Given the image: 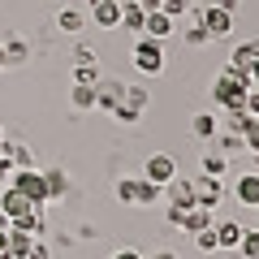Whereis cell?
Returning <instances> with one entry per match:
<instances>
[{
    "instance_id": "f35d334b",
    "label": "cell",
    "mask_w": 259,
    "mask_h": 259,
    "mask_svg": "<svg viewBox=\"0 0 259 259\" xmlns=\"http://www.w3.org/2000/svg\"><path fill=\"white\" fill-rule=\"evenodd\" d=\"M250 87H259V61L250 65Z\"/></svg>"
},
{
    "instance_id": "ee69618b",
    "label": "cell",
    "mask_w": 259,
    "mask_h": 259,
    "mask_svg": "<svg viewBox=\"0 0 259 259\" xmlns=\"http://www.w3.org/2000/svg\"><path fill=\"white\" fill-rule=\"evenodd\" d=\"M0 259H9V255H0Z\"/></svg>"
},
{
    "instance_id": "d4e9b609",
    "label": "cell",
    "mask_w": 259,
    "mask_h": 259,
    "mask_svg": "<svg viewBox=\"0 0 259 259\" xmlns=\"http://www.w3.org/2000/svg\"><path fill=\"white\" fill-rule=\"evenodd\" d=\"M74 82H82V87H95L100 82V65H74Z\"/></svg>"
},
{
    "instance_id": "e0dca14e",
    "label": "cell",
    "mask_w": 259,
    "mask_h": 259,
    "mask_svg": "<svg viewBox=\"0 0 259 259\" xmlns=\"http://www.w3.org/2000/svg\"><path fill=\"white\" fill-rule=\"evenodd\" d=\"M56 26H61L65 35H78V30L87 26V13H82V9H74V5H65V9L56 13Z\"/></svg>"
},
{
    "instance_id": "9a60e30c",
    "label": "cell",
    "mask_w": 259,
    "mask_h": 259,
    "mask_svg": "<svg viewBox=\"0 0 259 259\" xmlns=\"http://www.w3.org/2000/svg\"><path fill=\"white\" fill-rule=\"evenodd\" d=\"M143 22H147V9H143L139 0H121V26L143 35Z\"/></svg>"
},
{
    "instance_id": "5b68a950",
    "label": "cell",
    "mask_w": 259,
    "mask_h": 259,
    "mask_svg": "<svg viewBox=\"0 0 259 259\" xmlns=\"http://www.w3.org/2000/svg\"><path fill=\"white\" fill-rule=\"evenodd\" d=\"M143 177L156 182V186L173 182V177H177V160L168 156V151H156V156H147V164H143Z\"/></svg>"
},
{
    "instance_id": "74e56055",
    "label": "cell",
    "mask_w": 259,
    "mask_h": 259,
    "mask_svg": "<svg viewBox=\"0 0 259 259\" xmlns=\"http://www.w3.org/2000/svg\"><path fill=\"white\" fill-rule=\"evenodd\" d=\"M112 259H143V255H139V250H134V246H121V250H117V255H112Z\"/></svg>"
},
{
    "instance_id": "8d00e7d4",
    "label": "cell",
    "mask_w": 259,
    "mask_h": 259,
    "mask_svg": "<svg viewBox=\"0 0 259 259\" xmlns=\"http://www.w3.org/2000/svg\"><path fill=\"white\" fill-rule=\"evenodd\" d=\"M242 48H246V56H250V61H259V35H255V39H246Z\"/></svg>"
},
{
    "instance_id": "b9f144b4",
    "label": "cell",
    "mask_w": 259,
    "mask_h": 259,
    "mask_svg": "<svg viewBox=\"0 0 259 259\" xmlns=\"http://www.w3.org/2000/svg\"><path fill=\"white\" fill-rule=\"evenodd\" d=\"M5 65H9V56H5V44H0V69H5Z\"/></svg>"
},
{
    "instance_id": "e575fe53",
    "label": "cell",
    "mask_w": 259,
    "mask_h": 259,
    "mask_svg": "<svg viewBox=\"0 0 259 259\" xmlns=\"http://www.w3.org/2000/svg\"><path fill=\"white\" fill-rule=\"evenodd\" d=\"M5 242H9V216L0 212V255H5Z\"/></svg>"
},
{
    "instance_id": "83f0119b",
    "label": "cell",
    "mask_w": 259,
    "mask_h": 259,
    "mask_svg": "<svg viewBox=\"0 0 259 259\" xmlns=\"http://www.w3.org/2000/svg\"><path fill=\"white\" fill-rule=\"evenodd\" d=\"M194 242H199V250H207V255H212V250H221V242H216V229H212V225L194 233Z\"/></svg>"
},
{
    "instance_id": "f546056e",
    "label": "cell",
    "mask_w": 259,
    "mask_h": 259,
    "mask_svg": "<svg viewBox=\"0 0 259 259\" xmlns=\"http://www.w3.org/2000/svg\"><path fill=\"white\" fill-rule=\"evenodd\" d=\"M242 139H246V151H250V156H259V117L242 130Z\"/></svg>"
},
{
    "instance_id": "9c48e42d",
    "label": "cell",
    "mask_w": 259,
    "mask_h": 259,
    "mask_svg": "<svg viewBox=\"0 0 259 259\" xmlns=\"http://www.w3.org/2000/svg\"><path fill=\"white\" fill-rule=\"evenodd\" d=\"M125 100V82H117V78H100L95 82V108H117V104Z\"/></svg>"
},
{
    "instance_id": "2e32d148",
    "label": "cell",
    "mask_w": 259,
    "mask_h": 259,
    "mask_svg": "<svg viewBox=\"0 0 259 259\" xmlns=\"http://www.w3.org/2000/svg\"><path fill=\"white\" fill-rule=\"evenodd\" d=\"M190 134H194V139H216V134H221V117H212V112H194Z\"/></svg>"
},
{
    "instance_id": "4fadbf2b",
    "label": "cell",
    "mask_w": 259,
    "mask_h": 259,
    "mask_svg": "<svg viewBox=\"0 0 259 259\" xmlns=\"http://www.w3.org/2000/svg\"><path fill=\"white\" fill-rule=\"evenodd\" d=\"M30 246H35V233L13 229V225H9V242H5V255H9V259H30Z\"/></svg>"
},
{
    "instance_id": "5bb4252c",
    "label": "cell",
    "mask_w": 259,
    "mask_h": 259,
    "mask_svg": "<svg viewBox=\"0 0 259 259\" xmlns=\"http://www.w3.org/2000/svg\"><path fill=\"white\" fill-rule=\"evenodd\" d=\"M212 229H216L221 250H238V242H242V221H212Z\"/></svg>"
},
{
    "instance_id": "d6986e66",
    "label": "cell",
    "mask_w": 259,
    "mask_h": 259,
    "mask_svg": "<svg viewBox=\"0 0 259 259\" xmlns=\"http://www.w3.org/2000/svg\"><path fill=\"white\" fill-rule=\"evenodd\" d=\"M69 104H74L78 112H91V108H95V87L74 82V91H69Z\"/></svg>"
},
{
    "instance_id": "7402d4cb",
    "label": "cell",
    "mask_w": 259,
    "mask_h": 259,
    "mask_svg": "<svg viewBox=\"0 0 259 259\" xmlns=\"http://www.w3.org/2000/svg\"><path fill=\"white\" fill-rule=\"evenodd\" d=\"M121 104H130V108H139V112H147L151 95H147V87H125V100H121Z\"/></svg>"
},
{
    "instance_id": "1f68e13d",
    "label": "cell",
    "mask_w": 259,
    "mask_h": 259,
    "mask_svg": "<svg viewBox=\"0 0 259 259\" xmlns=\"http://www.w3.org/2000/svg\"><path fill=\"white\" fill-rule=\"evenodd\" d=\"M112 117H117V121H125V125H134V121H139L143 112H139V108H130V104H117V108H112Z\"/></svg>"
},
{
    "instance_id": "f6af8a7d",
    "label": "cell",
    "mask_w": 259,
    "mask_h": 259,
    "mask_svg": "<svg viewBox=\"0 0 259 259\" xmlns=\"http://www.w3.org/2000/svg\"><path fill=\"white\" fill-rule=\"evenodd\" d=\"M255 212H259V207H255ZM255 229H259V225H255Z\"/></svg>"
},
{
    "instance_id": "484cf974",
    "label": "cell",
    "mask_w": 259,
    "mask_h": 259,
    "mask_svg": "<svg viewBox=\"0 0 259 259\" xmlns=\"http://www.w3.org/2000/svg\"><path fill=\"white\" fill-rule=\"evenodd\" d=\"M212 44V35H207L199 22H190V30H186V48H207Z\"/></svg>"
},
{
    "instance_id": "ba28073f",
    "label": "cell",
    "mask_w": 259,
    "mask_h": 259,
    "mask_svg": "<svg viewBox=\"0 0 259 259\" xmlns=\"http://www.w3.org/2000/svg\"><path fill=\"white\" fill-rule=\"evenodd\" d=\"M160 194L168 199V207H194V182H190V177H173V182H164Z\"/></svg>"
},
{
    "instance_id": "7bdbcfd3",
    "label": "cell",
    "mask_w": 259,
    "mask_h": 259,
    "mask_svg": "<svg viewBox=\"0 0 259 259\" xmlns=\"http://www.w3.org/2000/svg\"><path fill=\"white\" fill-rule=\"evenodd\" d=\"M0 143H5V130H0Z\"/></svg>"
},
{
    "instance_id": "d6a6232c",
    "label": "cell",
    "mask_w": 259,
    "mask_h": 259,
    "mask_svg": "<svg viewBox=\"0 0 259 259\" xmlns=\"http://www.w3.org/2000/svg\"><path fill=\"white\" fill-rule=\"evenodd\" d=\"M246 112H250V117H259V87H250V91H246Z\"/></svg>"
},
{
    "instance_id": "3957f363",
    "label": "cell",
    "mask_w": 259,
    "mask_h": 259,
    "mask_svg": "<svg viewBox=\"0 0 259 259\" xmlns=\"http://www.w3.org/2000/svg\"><path fill=\"white\" fill-rule=\"evenodd\" d=\"M134 69H139L143 78L164 74V48H160V39L139 35V44H134Z\"/></svg>"
},
{
    "instance_id": "8992f818",
    "label": "cell",
    "mask_w": 259,
    "mask_h": 259,
    "mask_svg": "<svg viewBox=\"0 0 259 259\" xmlns=\"http://www.w3.org/2000/svg\"><path fill=\"white\" fill-rule=\"evenodd\" d=\"M221 199H225V182L221 177H199V182H194V203L199 207H207V212H216V207H221Z\"/></svg>"
},
{
    "instance_id": "44dd1931",
    "label": "cell",
    "mask_w": 259,
    "mask_h": 259,
    "mask_svg": "<svg viewBox=\"0 0 259 259\" xmlns=\"http://www.w3.org/2000/svg\"><path fill=\"white\" fill-rule=\"evenodd\" d=\"M203 173L207 177H225L229 173V156H225V151H207L203 156Z\"/></svg>"
},
{
    "instance_id": "8fae6325",
    "label": "cell",
    "mask_w": 259,
    "mask_h": 259,
    "mask_svg": "<svg viewBox=\"0 0 259 259\" xmlns=\"http://www.w3.org/2000/svg\"><path fill=\"white\" fill-rule=\"evenodd\" d=\"M173 30H177V18H173V13H164V9H151V13H147V22H143V35L160 39V44H164Z\"/></svg>"
},
{
    "instance_id": "ac0fdd59",
    "label": "cell",
    "mask_w": 259,
    "mask_h": 259,
    "mask_svg": "<svg viewBox=\"0 0 259 259\" xmlns=\"http://www.w3.org/2000/svg\"><path fill=\"white\" fill-rule=\"evenodd\" d=\"M139 182H143V177H121V182H117V203L139 207Z\"/></svg>"
},
{
    "instance_id": "ffe728a7",
    "label": "cell",
    "mask_w": 259,
    "mask_h": 259,
    "mask_svg": "<svg viewBox=\"0 0 259 259\" xmlns=\"http://www.w3.org/2000/svg\"><path fill=\"white\" fill-rule=\"evenodd\" d=\"M48 199H65V190H69V177H65V168H48Z\"/></svg>"
},
{
    "instance_id": "277c9868",
    "label": "cell",
    "mask_w": 259,
    "mask_h": 259,
    "mask_svg": "<svg viewBox=\"0 0 259 259\" xmlns=\"http://www.w3.org/2000/svg\"><path fill=\"white\" fill-rule=\"evenodd\" d=\"M9 186H13V190H22V194H26V199H30V203H39V207L48 203V177L39 173L35 164H30V168H13Z\"/></svg>"
},
{
    "instance_id": "52a82bcc",
    "label": "cell",
    "mask_w": 259,
    "mask_h": 259,
    "mask_svg": "<svg viewBox=\"0 0 259 259\" xmlns=\"http://www.w3.org/2000/svg\"><path fill=\"white\" fill-rule=\"evenodd\" d=\"M35 207H39V203H30L26 194L13 190V186H5V190H0V212L9 216V225H13V221H22V216H30Z\"/></svg>"
},
{
    "instance_id": "f1b7e54d",
    "label": "cell",
    "mask_w": 259,
    "mask_h": 259,
    "mask_svg": "<svg viewBox=\"0 0 259 259\" xmlns=\"http://www.w3.org/2000/svg\"><path fill=\"white\" fill-rule=\"evenodd\" d=\"M199 0H160V9L164 13H173V18H182V13H190Z\"/></svg>"
},
{
    "instance_id": "6da1fadb",
    "label": "cell",
    "mask_w": 259,
    "mask_h": 259,
    "mask_svg": "<svg viewBox=\"0 0 259 259\" xmlns=\"http://www.w3.org/2000/svg\"><path fill=\"white\" fill-rule=\"evenodd\" d=\"M246 91H250V74H238L225 65L212 82V104H221L225 112H246Z\"/></svg>"
},
{
    "instance_id": "ab89813d",
    "label": "cell",
    "mask_w": 259,
    "mask_h": 259,
    "mask_svg": "<svg viewBox=\"0 0 259 259\" xmlns=\"http://www.w3.org/2000/svg\"><path fill=\"white\" fill-rule=\"evenodd\" d=\"M151 259H177V250H156Z\"/></svg>"
},
{
    "instance_id": "7a4b0ae2",
    "label": "cell",
    "mask_w": 259,
    "mask_h": 259,
    "mask_svg": "<svg viewBox=\"0 0 259 259\" xmlns=\"http://www.w3.org/2000/svg\"><path fill=\"white\" fill-rule=\"evenodd\" d=\"M190 18L199 22L212 39H225V35L233 30V9H225L221 0H199V5L190 9Z\"/></svg>"
},
{
    "instance_id": "7c38bea8",
    "label": "cell",
    "mask_w": 259,
    "mask_h": 259,
    "mask_svg": "<svg viewBox=\"0 0 259 259\" xmlns=\"http://www.w3.org/2000/svg\"><path fill=\"white\" fill-rule=\"evenodd\" d=\"M233 199H238L242 207H259V173H242L238 182H233Z\"/></svg>"
},
{
    "instance_id": "cb8c5ba5",
    "label": "cell",
    "mask_w": 259,
    "mask_h": 259,
    "mask_svg": "<svg viewBox=\"0 0 259 259\" xmlns=\"http://www.w3.org/2000/svg\"><path fill=\"white\" fill-rule=\"evenodd\" d=\"M238 250L246 259H259V229H242V242H238Z\"/></svg>"
},
{
    "instance_id": "30bf717a",
    "label": "cell",
    "mask_w": 259,
    "mask_h": 259,
    "mask_svg": "<svg viewBox=\"0 0 259 259\" xmlns=\"http://www.w3.org/2000/svg\"><path fill=\"white\" fill-rule=\"evenodd\" d=\"M91 22L100 30H117L121 26V0H95L91 5Z\"/></svg>"
},
{
    "instance_id": "d590c367",
    "label": "cell",
    "mask_w": 259,
    "mask_h": 259,
    "mask_svg": "<svg viewBox=\"0 0 259 259\" xmlns=\"http://www.w3.org/2000/svg\"><path fill=\"white\" fill-rule=\"evenodd\" d=\"M9 177H13V164H9V156H0V186L9 182Z\"/></svg>"
},
{
    "instance_id": "603a6c76",
    "label": "cell",
    "mask_w": 259,
    "mask_h": 259,
    "mask_svg": "<svg viewBox=\"0 0 259 259\" xmlns=\"http://www.w3.org/2000/svg\"><path fill=\"white\" fill-rule=\"evenodd\" d=\"M160 190H164V186H156V182H147V177H143V182H139V207L160 203Z\"/></svg>"
},
{
    "instance_id": "836d02e7",
    "label": "cell",
    "mask_w": 259,
    "mask_h": 259,
    "mask_svg": "<svg viewBox=\"0 0 259 259\" xmlns=\"http://www.w3.org/2000/svg\"><path fill=\"white\" fill-rule=\"evenodd\" d=\"M91 61H95L91 48H74V65H91Z\"/></svg>"
},
{
    "instance_id": "60d3db41",
    "label": "cell",
    "mask_w": 259,
    "mask_h": 259,
    "mask_svg": "<svg viewBox=\"0 0 259 259\" xmlns=\"http://www.w3.org/2000/svg\"><path fill=\"white\" fill-rule=\"evenodd\" d=\"M139 5H143L147 13H151V9H160V0H139Z\"/></svg>"
},
{
    "instance_id": "4316f807",
    "label": "cell",
    "mask_w": 259,
    "mask_h": 259,
    "mask_svg": "<svg viewBox=\"0 0 259 259\" xmlns=\"http://www.w3.org/2000/svg\"><path fill=\"white\" fill-rule=\"evenodd\" d=\"M246 147V139H242V130H229V134H221V151L225 156H233V151Z\"/></svg>"
},
{
    "instance_id": "4dcf8cb0",
    "label": "cell",
    "mask_w": 259,
    "mask_h": 259,
    "mask_svg": "<svg viewBox=\"0 0 259 259\" xmlns=\"http://www.w3.org/2000/svg\"><path fill=\"white\" fill-rule=\"evenodd\" d=\"M5 56H9V65L26 61V44H22V39H9V44H5Z\"/></svg>"
}]
</instances>
